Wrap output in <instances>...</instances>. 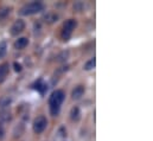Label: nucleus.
I'll use <instances>...</instances> for the list:
<instances>
[{"mask_svg":"<svg viewBox=\"0 0 153 141\" xmlns=\"http://www.w3.org/2000/svg\"><path fill=\"white\" fill-rule=\"evenodd\" d=\"M65 99V93L61 89L55 90L51 96L49 97V107H50V113L52 116H57L61 111V106Z\"/></svg>","mask_w":153,"mask_h":141,"instance_id":"nucleus-1","label":"nucleus"},{"mask_svg":"<svg viewBox=\"0 0 153 141\" xmlns=\"http://www.w3.org/2000/svg\"><path fill=\"white\" fill-rule=\"evenodd\" d=\"M43 10H44V4L42 1H32V2L24 5L19 10V14L20 16H32V14H37L39 12H42Z\"/></svg>","mask_w":153,"mask_h":141,"instance_id":"nucleus-2","label":"nucleus"},{"mask_svg":"<svg viewBox=\"0 0 153 141\" xmlns=\"http://www.w3.org/2000/svg\"><path fill=\"white\" fill-rule=\"evenodd\" d=\"M76 26L77 22L75 19H68L64 22L63 27H62V32H61V37L64 42H68L71 38V35H73L74 30L76 29Z\"/></svg>","mask_w":153,"mask_h":141,"instance_id":"nucleus-3","label":"nucleus"},{"mask_svg":"<svg viewBox=\"0 0 153 141\" xmlns=\"http://www.w3.org/2000/svg\"><path fill=\"white\" fill-rule=\"evenodd\" d=\"M46 126H48V120H46V117H45L44 115H40L38 117H36L35 121H33V132H35L36 134H42V133L45 131Z\"/></svg>","mask_w":153,"mask_h":141,"instance_id":"nucleus-4","label":"nucleus"},{"mask_svg":"<svg viewBox=\"0 0 153 141\" xmlns=\"http://www.w3.org/2000/svg\"><path fill=\"white\" fill-rule=\"evenodd\" d=\"M25 26H26L25 22L23 19H18L12 24V26L10 29V33L11 36H18L25 30Z\"/></svg>","mask_w":153,"mask_h":141,"instance_id":"nucleus-5","label":"nucleus"},{"mask_svg":"<svg viewBox=\"0 0 153 141\" xmlns=\"http://www.w3.org/2000/svg\"><path fill=\"white\" fill-rule=\"evenodd\" d=\"M33 89H36L37 91H39L40 94H44L46 90H48V84L44 82V79L43 78H39L37 79L35 83H33Z\"/></svg>","mask_w":153,"mask_h":141,"instance_id":"nucleus-6","label":"nucleus"},{"mask_svg":"<svg viewBox=\"0 0 153 141\" xmlns=\"http://www.w3.org/2000/svg\"><path fill=\"white\" fill-rule=\"evenodd\" d=\"M84 91H85L84 85L79 84V85L75 87L74 90H73V93H71V97H73V100H79V99L84 95Z\"/></svg>","mask_w":153,"mask_h":141,"instance_id":"nucleus-7","label":"nucleus"},{"mask_svg":"<svg viewBox=\"0 0 153 141\" xmlns=\"http://www.w3.org/2000/svg\"><path fill=\"white\" fill-rule=\"evenodd\" d=\"M58 18H59V16L57 14V13H55V12H48V13H45L44 14V17H43V19H44V22L45 23H48V24H52V23H55V22H57L58 20Z\"/></svg>","mask_w":153,"mask_h":141,"instance_id":"nucleus-8","label":"nucleus"},{"mask_svg":"<svg viewBox=\"0 0 153 141\" xmlns=\"http://www.w3.org/2000/svg\"><path fill=\"white\" fill-rule=\"evenodd\" d=\"M27 45H29V39H27L26 37L18 38V39L14 42V47H16L17 50H23V49H25Z\"/></svg>","mask_w":153,"mask_h":141,"instance_id":"nucleus-9","label":"nucleus"},{"mask_svg":"<svg viewBox=\"0 0 153 141\" xmlns=\"http://www.w3.org/2000/svg\"><path fill=\"white\" fill-rule=\"evenodd\" d=\"M8 71H10V65L8 63H2L0 64V84L6 79L7 75H8Z\"/></svg>","mask_w":153,"mask_h":141,"instance_id":"nucleus-10","label":"nucleus"},{"mask_svg":"<svg viewBox=\"0 0 153 141\" xmlns=\"http://www.w3.org/2000/svg\"><path fill=\"white\" fill-rule=\"evenodd\" d=\"M70 119L73 120V121H79V119H81V109L78 108V107H73L71 108V110H70Z\"/></svg>","mask_w":153,"mask_h":141,"instance_id":"nucleus-11","label":"nucleus"},{"mask_svg":"<svg viewBox=\"0 0 153 141\" xmlns=\"http://www.w3.org/2000/svg\"><path fill=\"white\" fill-rule=\"evenodd\" d=\"M11 103H12V99H11V97H8V96H2V97L0 99V109H1V110L7 109L8 107L11 106Z\"/></svg>","mask_w":153,"mask_h":141,"instance_id":"nucleus-12","label":"nucleus"},{"mask_svg":"<svg viewBox=\"0 0 153 141\" xmlns=\"http://www.w3.org/2000/svg\"><path fill=\"white\" fill-rule=\"evenodd\" d=\"M10 14H11V7H7V6L1 7L0 8V22L6 20L10 17Z\"/></svg>","mask_w":153,"mask_h":141,"instance_id":"nucleus-13","label":"nucleus"},{"mask_svg":"<svg viewBox=\"0 0 153 141\" xmlns=\"http://www.w3.org/2000/svg\"><path fill=\"white\" fill-rule=\"evenodd\" d=\"M11 119H12V116H11V114H10V111L7 109L0 111V125H2V122L10 121Z\"/></svg>","mask_w":153,"mask_h":141,"instance_id":"nucleus-14","label":"nucleus"},{"mask_svg":"<svg viewBox=\"0 0 153 141\" xmlns=\"http://www.w3.org/2000/svg\"><path fill=\"white\" fill-rule=\"evenodd\" d=\"M95 65H96V58L93 57V58H90L89 61H87V62L84 63L83 69H84L85 71H89V70H91V69H94Z\"/></svg>","mask_w":153,"mask_h":141,"instance_id":"nucleus-15","label":"nucleus"},{"mask_svg":"<svg viewBox=\"0 0 153 141\" xmlns=\"http://www.w3.org/2000/svg\"><path fill=\"white\" fill-rule=\"evenodd\" d=\"M7 53V43L5 40L0 42V59L4 58Z\"/></svg>","mask_w":153,"mask_h":141,"instance_id":"nucleus-16","label":"nucleus"},{"mask_svg":"<svg viewBox=\"0 0 153 141\" xmlns=\"http://www.w3.org/2000/svg\"><path fill=\"white\" fill-rule=\"evenodd\" d=\"M69 57V51H62L58 56H57V62H65Z\"/></svg>","mask_w":153,"mask_h":141,"instance_id":"nucleus-17","label":"nucleus"},{"mask_svg":"<svg viewBox=\"0 0 153 141\" xmlns=\"http://www.w3.org/2000/svg\"><path fill=\"white\" fill-rule=\"evenodd\" d=\"M58 134H59V137L61 138H65L67 137V131H65V127H59V129H58Z\"/></svg>","mask_w":153,"mask_h":141,"instance_id":"nucleus-18","label":"nucleus"},{"mask_svg":"<svg viewBox=\"0 0 153 141\" xmlns=\"http://www.w3.org/2000/svg\"><path fill=\"white\" fill-rule=\"evenodd\" d=\"M13 67H14V71H16V72H20V71L23 70L22 64L18 63V62H14V63H13Z\"/></svg>","mask_w":153,"mask_h":141,"instance_id":"nucleus-19","label":"nucleus"},{"mask_svg":"<svg viewBox=\"0 0 153 141\" xmlns=\"http://www.w3.org/2000/svg\"><path fill=\"white\" fill-rule=\"evenodd\" d=\"M4 135H5V131H4L2 125H0V139H2V138H4Z\"/></svg>","mask_w":153,"mask_h":141,"instance_id":"nucleus-20","label":"nucleus"}]
</instances>
